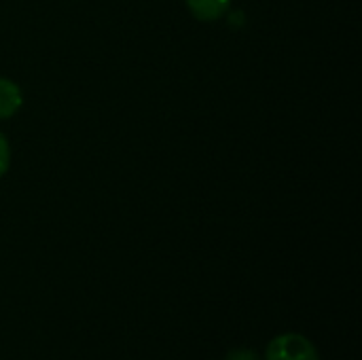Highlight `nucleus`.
<instances>
[{
  "mask_svg": "<svg viewBox=\"0 0 362 360\" xmlns=\"http://www.w3.org/2000/svg\"><path fill=\"white\" fill-rule=\"evenodd\" d=\"M265 360H320V354L305 335L280 333L267 344Z\"/></svg>",
  "mask_w": 362,
  "mask_h": 360,
  "instance_id": "nucleus-1",
  "label": "nucleus"
},
{
  "mask_svg": "<svg viewBox=\"0 0 362 360\" xmlns=\"http://www.w3.org/2000/svg\"><path fill=\"white\" fill-rule=\"evenodd\" d=\"M185 4L193 19L202 23H214L227 15L231 0H185Z\"/></svg>",
  "mask_w": 362,
  "mask_h": 360,
  "instance_id": "nucleus-2",
  "label": "nucleus"
},
{
  "mask_svg": "<svg viewBox=\"0 0 362 360\" xmlns=\"http://www.w3.org/2000/svg\"><path fill=\"white\" fill-rule=\"evenodd\" d=\"M23 106V91L21 87L6 76H0V121L15 117Z\"/></svg>",
  "mask_w": 362,
  "mask_h": 360,
  "instance_id": "nucleus-3",
  "label": "nucleus"
},
{
  "mask_svg": "<svg viewBox=\"0 0 362 360\" xmlns=\"http://www.w3.org/2000/svg\"><path fill=\"white\" fill-rule=\"evenodd\" d=\"M8 168H11V144L6 136L0 132V178L8 172Z\"/></svg>",
  "mask_w": 362,
  "mask_h": 360,
  "instance_id": "nucleus-4",
  "label": "nucleus"
},
{
  "mask_svg": "<svg viewBox=\"0 0 362 360\" xmlns=\"http://www.w3.org/2000/svg\"><path fill=\"white\" fill-rule=\"evenodd\" d=\"M223 360H261V356L252 348H233L223 356Z\"/></svg>",
  "mask_w": 362,
  "mask_h": 360,
  "instance_id": "nucleus-5",
  "label": "nucleus"
}]
</instances>
